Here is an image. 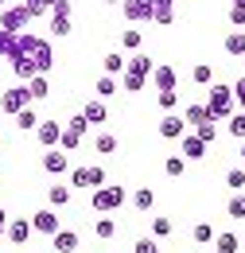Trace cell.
<instances>
[{
  "mask_svg": "<svg viewBox=\"0 0 245 253\" xmlns=\"http://www.w3.org/2000/svg\"><path fill=\"white\" fill-rule=\"evenodd\" d=\"M124 187H93L90 195V207L97 211V214H109V211H117V207H124Z\"/></svg>",
  "mask_w": 245,
  "mask_h": 253,
  "instance_id": "3",
  "label": "cell"
},
{
  "mask_svg": "<svg viewBox=\"0 0 245 253\" xmlns=\"http://www.w3.org/2000/svg\"><path fill=\"white\" fill-rule=\"evenodd\" d=\"M230 28H245V8H242V4L230 8Z\"/></svg>",
  "mask_w": 245,
  "mask_h": 253,
  "instance_id": "46",
  "label": "cell"
},
{
  "mask_svg": "<svg viewBox=\"0 0 245 253\" xmlns=\"http://www.w3.org/2000/svg\"><path fill=\"white\" fill-rule=\"evenodd\" d=\"M24 4H28L31 16H43V12H51V8H55V0H24Z\"/></svg>",
  "mask_w": 245,
  "mask_h": 253,
  "instance_id": "43",
  "label": "cell"
},
{
  "mask_svg": "<svg viewBox=\"0 0 245 253\" xmlns=\"http://www.w3.org/2000/svg\"><path fill=\"white\" fill-rule=\"evenodd\" d=\"M105 4H121V0H105Z\"/></svg>",
  "mask_w": 245,
  "mask_h": 253,
  "instance_id": "53",
  "label": "cell"
},
{
  "mask_svg": "<svg viewBox=\"0 0 245 253\" xmlns=\"http://www.w3.org/2000/svg\"><path fill=\"white\" fill-rule=\"evenodd\" d=\"M234 4H242V8H245V0H234Z\"/></svg>",
  "mask_w": 245,
  "mask_h": 253,
  "instance_id": "55",
  "label": "cell"
},
{
  "mask_svg": "<svg viewBox=\"0 0 245 253\" xmlns=\"http://www.w3.org/2000/svg\"><path fill=\"white\" fill-rule=\"evenodd\" d=\"M191 82H195V86H210V82H214V66H210V63H195Z\"/></svg>",
  "mask_w": 245,
  "mask_h": 253,
  "instance_id": "29",
  "label": "cell"
},
{
  "mask_svg": "<svg viewBox=\"0 0 245 253\" xmlns=\"http://www.w3.org/2000/svg\"><path fill=\"white\" fill-rule=\"evenodd\" d=\"M222 51H226L230 59H245V32H242V28L226 32V39H222Z\"/></svg>",
  "mask_w": 245,
  "mask_h": 253,
  "instance_id": "13",
  "label": "cell"
},
{
  "mask_svg": "<svg viewBox=\"0 0 245 253\" xmlns=\"http://www.w3.org/2000/svg\"><path fill=\"white\" fill-rule=\"evenodd\" d=\"M148 82L156 86V94H160V90H175V86H179V74H175V66H171V63H156Z\"/></svg>",
  "mask_w": 245,
  "mask_h": 253,
  "instance_id": "6",
  "label": "cell"
},
{
  "mask_svg": "<svg viewBox=\"0 0 245 253\" xmlns=\"http://www.w3.org/2000/svg\"><path fill=\"white\" fill-rule=\"evenodd\" d=\"M242 160H245V140H242Z\"/></svg>",
  "mask_w": 245,
  "mask_h": 253,
  "instance_id": "52",
  "label": "cell"
},
{
  "mask_svg": "<svg viewBox=\"0 0 245 253\" xmlns=\"http://www.w3.org/2000/svg\"><path fill=\"white\" fill-rule=\"evenodd\" d=\"M82 136H86V132H78V128L62 125V136H59V148H62V152H74V148H78V144H82Z\"/></svg>",
  "mask_w": 245,
  "mask_h": 253,
  "instance_id": "26",
  "label": "cell"
},
{
  "mask_svg": "<svg viewBox=\"0 0 245 253\" xmlns=\"http://www.w3.org/2000/svg\"><path fill=\"white\" fill-rule=\"evenodd\" d=\"M152 55H144V51H136L128 63H124V70H132V74H144V78H152Z\"/></svg>",
  "mask_w": 245,
  "mask_h": 253,
  "instance_id": "14",
  "label": "cell"
},
{
  "mask_svg": "<svg viewBox=\"0 0 245 253\" xmlns=\"http://www.w3.org/2000/svg\"><path fill=\"white\" fill-rule=\"evenodd\" d=\"M93 90H97V97H113V94H117V90H121V82H117L113 74H101Z\"/></svg>",
  "mask_w": 245,
  "mask_h": 253,
  "instance_id": "33",
  "label": "cell"
},
{
  "mask_svg": "<svg viewBox=\"0 0 245 253\" xmlns=\"http://www.w3.org/2000/svg\"><path fill=\"white\" fill-rule=\"evenodd\" d=\"M171 234V218H152V238H167Z\"/></svg>",
  "mask_w": 245,
  "mask_h": 253,
  "instance_id": "44",
  "label": "cell"
},
{
  "mask_svg": "<svg viewBox=\"0 0 245 253\" xmlns=\"http://www.w3.org/2000/svg\"><path fill=\"white\" fill-rule=\"evenodd\" d=\"M183 128H187L183 113H163V117H160V136H163V140H179Z\"/></svg>",
  "mask_w": 245,
  "mask_h": 253,
  "instance_id": "9",
  "label": "cell"
},
{
  "mask_svg": "<svg viewBox=\"0 0 245 253\" xmlns=\"http://www.w3.org/2000/svg\"><path fill=\"white\" fill-rule=\"evenodd\" d=\"M28 105H31L28 82H16V86L0 90V109H4V117H16V113H20V109H28Z\"/></svg>",
  "mask_w": 245,
  "mask_h": 253,
  "instance_id": "2",
  "label": "cell"
},
{
  "mask_svg": "<svg viewBox=\"0 0 245 253\" xmlns=\"http://www.w3.org/2000/svg\"><path fill=\"white\" fill-rule=\"evenodd\" d=\"M93 234H97L101 242H109V238L117 234V222H113V218H97V222H93Z\"/></svg>",
  "mask_w": 245,
  "mask_h": 253,
  "instance_id": "36",
  "label": "cell"
},
{
  "mask_svg": "<svg viewBox=\"0 0 245 253\" xmlns=\"http://www.w3.org/2000/svg\"><path fill=\"white\" fill-rule=\"evenodd\" d=\"M226 214H230V218H238V222H245V191H234V195H230Z\"/></svg>",
  "mask_w": 245,
  "mask_h": 253,
  "instance_id": "27",
  "label": "cell"
},
{
  "mask_svg": "<svg viewBox=\"0 0 245 253\" xmlns=\"http://www.w3.org/2000/svg\"><path fill=\"white\" fill-rule=\"evenodd\" d=\"M31 234H35L31 218H12V222H8V234H4V238H8L12 246H28V242H31Z\"/></svg>",
  "mask_w": 245,
  "mask_h": 253,
  "instance_id": "8",
  "label": "cell"
},
{
  "mask_svg": "<svg viewBox=\"0 0 245 253\" xmlns=\"http://www.w3.org/2000/svg\"><path fill=\"white\" fill-rule=\"evenodd\" d=\"M51 242H55V250H59V253H74V250H78V234H74V230H59Z\"/></svg>",
  "mask_w": 245,
  "mask_h": 253,
  "instance_id": "22",
  "label": "cell"
},
{
  "mask_svg": "<svg viewBox=\"0 0 245 253\" xmlns=\"http://www.w3.org/2000/svg\"><path fill=\"white\" fill-rule=\"evenodd\" d=\"M28 94H31V101L51 97V82H47V74H35V78H28Z\"/></svg>",
  "mask_w": 245,
  "mask_h": 253,
  "instance_id": "17",
  "label": "cell"
},
{
  "mask_svg": "<svg viewBox=\"0 0 245 253\" xmlns=\"http://www.w3.org/2000/svg\"><path fill=\"white\" fill-rule=\"evenodd\" d=\"M226 132H230L234 140H245V109H238V113L226 121Z\"/></svg>",
  "mask_w": 245,
  "mask_h": 253,
  "instance_id": "34",
  "label": "cell"
},
{
  "mask_svg": "<svg viewBox=\"0 0 245 253\" xmlns=\"http://www.w3.org/2000/svg\"><path fill=\"white\" fill-rule=\"evenodd\" d=\"M152 24H160V28L175 24V4H152Z\"/></svg>",
  "mask_w": 245,
  "mask_h": 253,
  "instance_id": "25",
  "label": "cell"
},
{
  "mask_svg": "<svg viewBox=\"0 0 245 253\" xmlns=\"http://www.w3.org/2000/svg\"><path fill=\"white\" fill-rule=\"evenodd\" d=\"M4 8H8V4H4V0H0V12H4Z\"/></svg>",
  "mask_w": 245,
  "mask_h": 253,
  "instance_id": "54",
  "label": "cell"
},
{
  "mask_svg": "<svg viewBox=\"0 0 245 253\" xmlns=\"http://www.w3.org/2000/svg\"><path fill=\"white\" fill-rule=\"evenodd\" d=\"M70 203V187H62V183H55V187H47V207H66Z\"/></svg>",
  "mask_w": 245,
  "mask_h": 253,
  "instance_id": "28",
  "label": "cell"
},
{
  "mask_svg": "<svg viewBox=\"0 0 245 253\" xmlns=\"http://www.w3.org/2000/svg\"><path fill=\"white\" fill-rule=\"evenodd\" d=\"M0 121H4V109H0Z\"/></svg>",
  "mask_w": 245,
  "mask_h": 253,
  "instance_id": "57",
  "label": "cell"
},
{
  "mask_svg": "<svg viewBox=\"0 0 245 253\" xmlns=\"http://www.w3.org/2000/svg\"><path fill=\"white\" fill-rule=\"evenodd\" d=\"M51 35H70V16H51Z\"/></svg>",
  "mask_w": 245,
  "mask_h": 253,
  "instance_id": "41",
  "label": "cell"
},
{
  "mask_svg": "<svg viewBox=\"0 0 245 253\" xmlns=\"http://www.w3.org/2000/svg\"><path fill=\"white\" fill-rule=\"evenodd\" d=\"M132 253H160V246H156V238H136Z\"/></svg>",
  "mask_w": 245,
  "mask_h": 253,
  "instance_id": "45",
  "label": "cell"
},
{
  "mask_svg": "<svg viewBox=\"0 0 245 253\" xmlns=\"http://www.w3.org/2000/svg\"><path fill=\"white\" fill-rule=\"evenodd\" d=\"M144 86H148L144 74H132V70H124V74H121V90H124V94H140Z\"/></svg>",
  "mask_w": 245,
  "mask_h": 253,
  "instance_id": "24",
  "label": "cell"
},
{
  "mask_svg": "<svg viewBox=\"0 0 245 253\" xmlns=\"http://www.w3.org/2000/svg\"><path fill=\"white\" fill-rule=\"evenodd\" d=\"M35 20L28 12V4H8L4 12H0V28L4 32H28V24Z\"/></svg>",
  "mask_w": 245,
  "mask_h": 253,
  "instance_id": "4",
  "label": "cell"
},
{
  "mask_svg": "<svg viewBox=\"0 0 245 253\" xmlns=\"http://www.w3.org/2000/svg\"><path fill=\"white\" fill-rule=\"evenodd\" d=\"M43 171H47V175H66V171H70V156H66L62 148H47V152H43Z\"/></svg>",
  "mask_w": 245,
  "mask_h": 253,
  "instance_id": "7",
  "label": "cell"
},
{
  "mask_svg": "<svg viewBox=\"0 0 245 253\" xmlns=\"http://www.w3.org/2000/svg\"><path fill=\"white\" fill-rule=\"evenodd\" d=\"M31 226H35V234H47V238H55L62 226H59V211L55 207H43V211H35L31 214Z\"/></svg>",
  "mask_w": 245,
  "mask_h": 253,
  "instance_id": "5",
  "label": "cell"
},
{
  "mask_svg": "<svg viewBox=\"0 0 245 253\" xmlns=\"http://www.w3.org/2000/svg\"><path fill=\"white\" fill-rule=\"evenodd\" d=\"M121 12L128 24H140V20H152V4L148 0H121Z\"/></svg>",
  "mask_w": 245,
  "mask_h": 253,
  "instance_id": "10",
  "label": "cell"
},
{
  "mask_svg": "<svg viewBox=\"0 0 245 253\" xmlns=\"http://www.w3.org/2000/svg\"><path fill=\"white\" fill-rule=\"evenodd\" d=\"M93 148H97L101 156H113V152H117V136H113V132H97V140H93Z\"/></svg>",
  "mask_w": 245,
  "mask_h": 253,
  "instance_id": "35",
  "label": "cell"
},
{
  "mask_svg": "<svg viewBox=\"0 0 245 253\" xmlns=\"http://www.w3.org/2000/svg\"><path fill=\"white\" fill-rule=\"evenodd\" d=\"M124 63H128V59H124L121 51H109V55H105V59H101V70H105V74H113V78H117V74H124Z\"/></svg>",
  "mask_w": 245,
  "mask_h": 253,
  "instance_id": "23",
  "label": "cell"
},
{
  "mask_svg": "<svg viewBox=\"0 0 245 253\" xmlns=\"http://www.w3.org/2000/svg\"><path fill=\"white\" fill-rule=\"evenodd\" d=\"M203 156H206V144H203L195 132L183 136V160H187V164H191V160H203Z\"/></svg>",
  "mask_w": 245,
  "mask_h": 253,
  "instance_id": "18",
  "label": "cell"
},
{
  "mask_svg": "<svg viewBox=\"0 0 245 253\" xmlns=\"http://www.w3.org/2000/svg\"><path fill=\"white\" fill-rule=\"evenodd\" d=\"M214 253H242V238L238 234H214Z\"/></svg>",
  "mask_w": 245,
  "mask_h": 253,
  "instance_id": "15",
  "label": "cell"
},
{
  "mask_svg": "<svg viewBox=\"0 0 245 253\" xmlns=\"http://www.w3.org/2000/svg\"><path fill=\"white\" fill-rule=\"evenodd\" d=\"M234 101H238V109H245V74L234 82Z\"/></svg>",
  "mask_w": 245,
  "mask_h": 253,
  "instance_id": "47",
  "label": "cell"
},
{
  "mask_svg": "<svg viewBox=\"0 0 245 253\" xmlns=\"http://www.w3.org/2000/svg\"><path fill=\"white\" fill-rule=\"evenodd\" d=\"M31 63H35V70H39V74H51V66H55V51H51V43H47V39H39V43H35Z\"/></svg>",
  "mask_w": 245,
  "mask_h": 253,
  "instance_id": "11",
  "label": "cell"
},
{
  "mask_svg": "<svg viewBox=\"0 0 245 253\" xmlns=\"http://www.w3.org/2000/svg\"><path fill=\"white\" fill-rule=\"evenodd\" d=\"M82 117H86L90 125H101V121L109 117V113H105V101H101V97H93V101H86V109H82Z\"/></svg>",
  "mask_w": 245,
  "mask_h": 253,
  "instance_id": "21",
  "label": "cell"
},
{
  "mask_svg": "<svg viewBox=\"0 0 245 253\" xmlns=\"http://www.w3.org/2000/svg\"><path fill=\"white\" fill-rule=\"evenodd\" d=\"M16 39H20V32H4V28H0V59H12V55L20 51Z\"/></svg>",
  "mask_w": 245,
  "mask_h": 253,
  "instance_id": "30",
  "label": "cell"
},
{
  "mask_svg": "<svg viewBox=\"0 0 245 253\" xmlns=\"http://www.w3.org/2000/svg\"><path fill=\"white\" fill-rule=\"evenodd\" d=\"M226 187L245 191V168H230V171H226Z\"/></svg>",
  "mask_w": 245,
  "mask_h": 253,
  "instance_id": "40",
  "label": "cell"
},
{
  "mask_svg": "<svg viewBox=\"0 0 245 253\" xmlns=\"http://www.w3.org/2000/svg\"><path fill=\"white\" fill-rule=\"evenodd\" d=\"M140 43H144V35L136 32V28L121 32V47H124V51H140Z\"/></svg>",
  "mask_w": 245,
  "mask_h": 253,
  "instance_id": "38",
  "label": "cell"
},
{
  "mask_svg": "<svg viewBox=\"0 0 245 253\" xmlns=\"http://www.w3.org/2000/svg\"><path fill=\"white\" fill-rule=\"evenodd\" d=\"M51 16H70V0H55V8H51Z\"/></svg>",
  "mask_w": 245,
  "mask_h": 253,
  "instance_id": "50",
  "label": "cell"
},
{
  "mask_svg": "<svg viewBox=\"0 0 245 253\" xmlns=\"http://www.w3.org/2000/svg\"><path fill=\"white\" fill-rule=\"evenodd\" d=\"M206 109H210V117H214V121H230V117L238 113L234 86H222V82H214V86H210V97H206Z\"/></svg>",
  "mask_w": 245,
  "mask_h": 253,
  "instance_id": "1",
  "label": "cell"
},
{
  "mask_svg": "<svg viewBox=\"0 0 245 253\" xmlns=\"http://www.w3.org/2000/svg\"><path fill=\"white\" fill-rule=\"evenodd\" d=\"M191 242H195V246H210V242H214V226H210V222H199V226L191 230Z\"/></svg>",
  "mask_w": 245,
  "mask_h": 253,
  "instance_id": "31",
  "label": "cell"
},
{
  "mask_svg": "<svg viewBox=\"0 0 245 253\" xmlns=\"http://www.w3.org/2000/svg\"><path fill=\"white\" fill-rule=\"evenodd\" d=\"M90 187H105V171L101 168H90Z\"/></svg>",
  "mask_w": 245,
  "mask_h": 253,
  "instance_id": "49",
  "label": "cell"
},
{
  "mask_svg": "<svg viewBox=\"0 0 245 253\" xmlns=\"http://www.w3.org/2000/svg\"><path fill=\"white\" fill-rule=\"evenodd\" d=\"M156 101H160V109L175 113V105H179V94H175V90H160V94H156Z\"/></svg>",
  "mask_w": 245,
  "mask_h": 253,
  "instance_id": "39",
  "label": "cell"
},
{
  "mask_svg": "<svg viewBox=\"0 0 245 253\" xmlns=\"http://www.w3.org/2000/svg\"><path fill=\"white\" fill-rule=\"evenodd\" d=\"M163 171H167L171 179H179V175L187 171V160L183 156H167V160H163Z\"/></svg>",
  "mask_w": 245,
  "mask_h": 253,
  "instance_id": "37",
  "label": "cell"
},
{
  "mask_svg": "<svg viewBox=\"0 0 245 253\" xmlns=\"http://www.w3.org/2000/svg\"><path fill=\"white\" fill-rule=\"evenodd\" d=\"M195 136H199L203 144H214V140H218V121L210 117V121H203V125H195Z\"/></svg>",
  "mask_w": 245,
  "mask_h": 253,
  "instance_id": "32",
  "label": "cell"
},
{
  "mask_svg": "<svg viewBox=\"0 0 245 253\" xmlns=\"http://www.w3.org/2000/svg\"><path fill=\"white\" fill-rule=\"evenodd\" d=\"M8 222H12V218H8V211H4V207H0V238H4V234H8Z\"/></svg>",
  "mask_w": 245,
  "mask_h": 253,
  "instance_id": "51",
  "label": "cell"
},
{
  "mask_svg": "<svg viewBox=\"0 0 245 253\" xmlns=\"http://www.w3.org/2000/svg\"><path fill=\"white\" fill-rule=\"evenodd\" d=\"M4 4H16V0H4Z\"/></svg>",
  "mask_w": 245,
  "mask_h": 253,
  "instance_id": "56",
  "label": "cell"
},
{
  "mask_svg": "<svg viewBox=\"0 0 245 253\" xmlns=\"http://www.w3.org/2000/svg\"><path fill=\"white\" fill-rule=\"evenodd\" d=\"M39 121H43V117H39V113H35L31 105L16 113V128H20V132H35V128H39Z\"/></svg>",
  "mask_w": 245,
  "mask_h": 253,
  "instance_id": "19",
  "label": "cell"
},
{
  "mask_svg": "<svg viewBox=\"0 0 245 253\" xmlns=\"http://www.w3.org/2000/svg\"><path fill=\"white\" fill-rule=\"evenodd\" d=\"M132 207H136L140 214H148V211L156 207V191L152 187H136L132 191Z\"/></svg>",
  "mask_w": 245,
  "mask_h": 253,
  "instance_id": "16",
  "label": "cell"
},
{
  "mask_svg": "<svg viewBox=\"0 0 245 253\" xmlns=\"http://www.w3.org/2000/svg\"><path fill=\"white\" fill-rule=\"evenodd\" d=\"M70 187H90V168H74L70 171Z\"/></svg>",
  "mask_w": 245,
  "mask_h": 253,
  "instance_id": "42",
  "label": "cell"
},
{
  "mask_svg": "<svg viewBox=\"0 0 245 253\" xmlns=\"http://www.w3.org/2000/svg\"><path fill=\"white\" fill-rule=\"evenodd\" d=\"M183 121L195 128V125H203V121H210V109L199 105V101H195V105H183Z\"/></svg>",
  "mask_w": 245,
  "mask_h": 253,
  "instance_id": "20",
  "label": "cell"
},
{
  "mask_svg": "<svg viewBox=\"0 0 245 253\" xmlns=\"http://www.w3.org/2000/svg\"><path fill=\"white\" fill-rule=\"evenodd\" d=\"M62 125H70V128H78V132H86V128H90V121L78 113V117H70V121H62Z\"/></svg>",
  "mask_w": 245,
  "mask_h": 253,
  "instance_id": "48",
  "label": "cell"
},
{
  "mask_svg": "<svg viewBox=\"0 0 245 253\" xmlns=\"http://www.w3.org/2000/svg\"><path fill=\"white\" fill-rule=\"evenodd\" d=\"M59 136H62V125H59V121H39L35 140H39L43 148H59Z\"/></svg>",
  "mask_w": 245,
  "mask_h": 253,
  "instance_id": "12",
  "label": "cell"
}]
</instances>
